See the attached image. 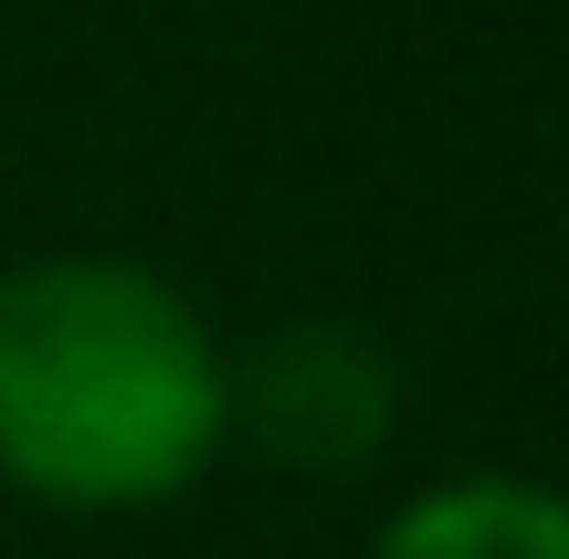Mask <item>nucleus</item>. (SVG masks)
<instances>
[{"mask_svg": "<svg viewBox=\"0 0 569 559\" xmlns=\"http://www.w3.org/2000/svg\"><path fill=\"white\" fill-rule=\"evenodd\" d=\"M222 465V338L138 253L0 264V486L53 518H148Z\"/></svg>", "mask_w": 569, "mask_h": 559, "instance_id": "obj_1", "label": "nucleus"}, {"mask_svg": "<svg viewBox=\"0 0 569 559\" xmlns=\"http://www.w3.org/2000/svg\"><path fill=\"white\" fill-rule=\"evenodd\" d=\"M401 433V359L348 317H284V328L222 349V455L274 476H359Z\"/></svg>", "mask_w": 569, "mask_h": 559, "instance_id": "obj_2", "label": "nucleus"}, {"mask_svg": "<svg viewBox=\"0 0 569 559\" xmlns=\"http://www.w3.org/2000/svg\"><path fill=\"white\" fill-rule=\"evenodd\" d=\"M359 559H569V486L517 465L432 476L369 528Z\"/></svg>", "mask_w": 569, "mask_h": 559, "instance_id": "obj_3", "label": "nucleus"}]
</instances>
